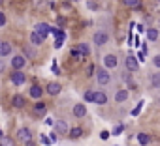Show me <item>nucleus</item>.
<instances>
[{
  "instance_id": "nucleus-1",
  "label": "nucleus",
  "mask_w": 160,
  "mask_h": 146,
  "mask_svg": "<svg viewBox=\"0 0 160 146\" xmlns=\"http://www.w3.org/2000/svg\"><path fill=\"white\" fill-rule=\"evenodd\" d=\"M94 81L100 88H106L111 84L113 81V75H111V71H108L104 66H96V73H94Z\"/></svg>"
},
{
  "instance_id": "nucleus-2",
  "label": "nucleus",
  "mask_w": 160,
  "mask_h": 146,
  "mask_svg": "<svg viewBox=\"0 0 160 146\" xmlns=\"http://www.w3.org/2000/svg\"><path fill=\"white\" fill-rule=\"evenodd\" d=\"M109 39H111V34H109V30H106V28H98V30L92 34V45H94V47H106V45L109 43Z\"/></svg>"
},
{
  "instance_id": "nucleus-3",
  "label": "nucleus",
  "mask_w": 160,
  "mask_h": 146,
  "mask_svg": "<svg viewBox=\"0 0 160 146\" xmlns=\"http://www.w3.org/2000/svg\"><path fill=\"white\" fill-rule=\"evenodd\" d=\"M27 66H28V60L23 52H17L10 58V69L12 71H25Z\"/></svg>"
},
{
  "instance_id": "nucleus-4",
  "label": "nucleus",
  "mask_w": 160,
  "mask_h": 146,
  "mask_svg": "<svg viewBox=\"0 0 160 146\" xmlns=\"http://www.w3.org/2000/svg\"><path fill=\"white\" fill-rule=\"evenodd\" d=\"M119 64H121V60H119V54H117V52H106L104 58H102V66H104L108 71L117 69Z\"/></svg>"
},
{
  "instance_id": "nucleus-5",
  "label": "nucleus",
  "mask_w": 160,
  "mask_h": 146,
  "mask_svg": "<svg viewBox=\"0 0 160 146\" xmlns=\"http://www.w3.org/2000/svg\"><path fill=\"white\" fill-rule=\"evenodd\" d=\"M27 103H28V98H27L23 92H15V94L12 96V99H10V105H12V109H15V111L27 109Z\"/></svg>"
},
{
  "instance_id": "nucleus-6",
  "label": "nucleus",
  "mask_w": 160,
  "mask_h": 146,
  "mask_svg": "<svg viewBox=\"0 0 160 146\" xmlns=\"http://www.w3.org/2000/svg\"><path fill=\"white\" fill-rule=\"evenodd\" d=\"M43 96H45V90H43V86H42L40 83H32V84L28 86L27 98H30V99H34V101H40Z\"/></svg>"
},
{
  "instance_id": "nucleus-7",
  "label": "nucleus",
  "mask_w": 160,
  "mask_h": 146,
  "mask_svg": "<svg viewBox=\"0 0 160 146\" xmlns=\"http://www.w3.org/2000/svg\"><path fill=\"white\" fill-rule=\"evenodd\" d=\"M13 139H15L17 142H21V144H25V142H28V140L34 139V133H32V129H30L28 125H23V127L17 129V133H15Z\"/></svg>"
},
{
  "instance_id": "nucleus-8",
  "label": "nucleus",
  "mask_w": 160,
  "mask_h": 146,
  "mask_svg": "<svg viewBox=\"0 0 160 146\" xmlns=\"http://www.w3.org/2000/svg\"><path fill=\"white\" fill-rule=\"evenodd\" d=\"M8 79L13 86H25V83L28 81V75H27V71H10Z\"/></svg>"
},
{
  "instance_id": "nucleus-9",
  "label": "nucleus",
  "mask_w": 160,
  "mask_h": 146,
  "mask_svg": "<svg viewBox=\"0 0 160 146\" xmlns=\"http://www.w3.org/2000/svg\"><path fill=\"white\" fill-rule=\"evenodd\" d=\"M122 64H124V69H126V71H130V73H138V71H139V62H138V56H134L132 52H128V54L124 56Z\"/></svg>"
},
{
  "instance_id": "nucleus-10",
  "label": "nucleus",
  "mask_w": 160,
  "mask_h": 146,
  "mask_svg": "<svg viewBox=\"0 0 160 146\" xmlns=\"http://www.w3.org/2000/svg\"><path fill=\"white\" fill-rule=\"evenodd\" d=\"M43 90H45V96H49V98H57V96L62 94V84H60L58 81H49V83L43 86Z\"/></svg>"
},
{
  "instance_id": "nucleus-11",
  "label": "nucleus",
  "mask_w": 160,
  "mask_h": 146,
  "mask_svg": "<svg viewBox=\"0 0 160 146\" xmlns=\"http://www.w3.org/2000/svg\"><path fill=\"white\" fill-rule=\"evenodd\" d=\"M47 111H49V105H47L43 99L34 101V105H32V116H34V118H45Z\"/></svg>"
},
{
  "instance_id": "nucleus-12",
  "label": "nucleus",
  "mask_w": 160,
  "mask_h": 146,
  "mask_svg": "<svg viewBox=\"0 0 160 146\" xmlns=\"http://www.w3.org/2000/svg\"><path fill=\"white\" fill-rule=\"evenodd\" d=\"M13 56V43L10 39H2L0 41V58H10Z\"/></svg>"
},
{
  "instance_id": "nucleus-13",
  "label": "nucleus",
  "mask_w": 160,
  "mask_h": 146,
  "mask_svg": "<svg viewBox=\"0 0 160 146\" xmlns=\"http://www.w3.org/2000/svg\"><path fill=\"white\" fill-rule=\"evenodd\" d=\"M53 131H57V135L60 137V135H68V131H70V124L64 120V118H58V120H55V125H53Z\"/></svg>"
},
{
  "instance_id": "nucleus-14",
  "label": "nucleus",
  "mask_w": 160,
  "mask_h": 146,
  "mask_svg": "<svg viewBox=\"0 0 160 146\" xmlns=\"http://www.w3.org/2000/svg\"><path fill=\"white\" fill-rule=\"evenodd\" d=\"M145 39L151 41V43L160 41V28L158 26H147L145 28Z\"/></svg>"
},
{
  "instance_id": "nucleus-15",
  "label": "nucleus",
  "mask_w": 160,
  "mask_h": 146,
  "mask_svg": "<svg viewBox=\"0 0 160 146\" xmlns=\"http://www.w3.org/2000/svg\"><path fill=\"white\" fill-rule=\"evenodd\" d=\"M45 39H47V38H45V36H42V34H38L36 30H32V32L28 34V41H30V45H32V47H36V49H40V47L45 43Z\"/></svg>"
},
{
  "instance_id": "nucleus-16",
  "label": "nucleus",
  "mask_w": 160,
  "mask_h": 146,
  "mask_svg": "<svg viewBox=\"0 0 160 146\" xmlns=\"http://www.w3.org/2000/svg\"><path fill=\"white\" fill-rule=\"evenodd\" d=\"M121 77H122V81H124V84H126V88H128V90H136V88H138V84H136V79H134V73H130V71L122 69Z\"/></svg>"
},
{
  "instance_id": "nucleus-17",
  "label": "nucleus",
  "mask_w": 160,
  "mask_h": 146,
  "mask_svg": "<svg viewBox=\"0 0 160 146\" xmlns=\"http://www.w3.org/2000/svg\"><path fill=\"white\" fill-rule=\"evenodd\" d=\"M130 99V90L128 88H119V90H115V94H113V101L115 103H124V101H128Z\"/></svg>"
},
{
  "instance_id": "nucleus-18",
  "label": "nucleus",
  "mask_w": 160,
  "mask_h": 146,
  "mask_svg": "<svg viewBox=\"0 0 160 146\" xmlns=\"http://www.w3.org/2000/svg\"><path fill=\"white\" fill-rule=\"evenodd\" d=\"M108 101H109V96H108V92L106 90H94V105H100V107H104V105H108Z\"/></svg>"
},
{
  "instance_id": "nucleus-19",
  "label": "nucleus",
  "mask_w": 160,
  "mask_h": 146,
  "mask_svg": "<svg viewBox=\"0 0 160 146\" xmlns=\"http://www.w3.org/2000/svg\"><path fill=\"white\" fill-rule=\"evenodd\" d=\"M83 135H85V129H83L81 125H72L66 137H68L70 140H79V139H81Z\"/></svg>"
},
{
  "instance_id": "nucleus-20",
  "label": "nucleus",
  "mask_w": 160,
  "mask_h": 146,
  "mask_svg": "<svg viewBox=\"0 0 160 146\" xmlns=\"http://www.w3.org/2000/svg\"><path fill=\"white\" fill-rule=\"evenodd\" d=\"M73 49L81 54L83 58H89L91 56V52H92V49H91V43H87V41H81V43H77V45H73Z\"/></svg>"
},
{
  "instance_id": "nucleus-21",
  "label": "nucleus",
  "mask_w": 160,
  "mask_h": 146,
  "mask_svg": "<svg viewBox=\"0 0 160 146\" xmlns=\"http://www.w3.org/2000/svg\"><path fill=\"white\" fill-rule=\"evenodd\" d=\"M72 114H73L75 118H85V116H87V105H85L83 101L75 103V105L72 107Z\"/></svg>"
},
{
  "instance_id": "nucleus-22",
  "label": "nucleus",
  "mask_w": 160,
  "mask_h": 146,
  "mask_svg": "<svg viewBox=\"0 0 160 146\" xmlns=\"http://www.w3.org/2000/svg\"><path fill=\"white\" fill-rule=\"evenodd\" d=\"M34 30L38 32V34H42V36H45V38H49L51 36V26L45 23V21H40V23H36V26H34Z\"/></svg>"
},
{
  "instance_id": "nucleus-23",
  "label": "nucleus",
  "mask_w": 160,
  "mask_h": 146,
  "mask_svg": "<svg viewBox=\"0 0 160 146\" xmlns=\"http://www.w3.org/2000/svg\"><path fill=\"white\" fill-rule=\"evenodd\" d=\"M136 140H138V144H139V146H149V144L152 142V135H151V133L141 131V133H138V135H136Z\"/></svg>"
},
{
  "instance_id": "nucleus-24",
  "label": "nucleus",
  "mask_w": 160,
  "mask_h": 146,
  "mask_svg": "<svg viewBox=\"0 0 160 146\" xmlns=\"http://www.w3.org/2000/svg\"><path fill=\"white\" fill-rule=\"evenodd\" d=\"M149 84H151V88H158L160 90V71H152L149 75Z\"/></svg>"
},
{
  "instance_id": "nucleus-25",
  "label": "nucleus",
  "mask_w": 160,
  "mask_h": 146,
  "mask_svg": "<svg viewBox=\"0 0 160 146\" xmlns=\"http://www.w3.org/2000/svg\"><path fill=\"white\" fill-rule=\"evenodd\" d=\"M121 4L124 8H128V10H139L143 2H141V0H121Z\"/></svg>"
},
{
  "instance_id": "nucleus-26",
  "label": "nucleus",
  "mask_w": 160,
  "mask_h": 146,
  "mask_svg": "<svg viewBox=\"0 0 160 146\" xmlns=\"http://www.w3.org/2000/svg\"><path fill=\"white\" fill-rule=\"evenodd\" d=\"M51 36L55 38V39H66V32L62 30V28H58V26H51Z\"/></svg>"
},
{
  "instance_id": "nucleus-27",
  "label": "nucleus",
  "mask_w": 160,
  "mask_h": 146,
  "mask_svg": "<svg viewBox=\"0 0 160 146\" xmlns=\"http://www.w3.org/2000/svg\"><path fill=\"white\" fill-rule=\"evenodd\" d=\"M23 54L27 56V60H34L36 58V47H32V45L23 47Z\"/></svg>"
},
{
  "instance_id": "nucleus-28",
  "label": "nucleus",
  "mask_w": 160,
  "mask_h": 146,
  "mask_svg": "<svg viewBox=\"0 0 160 146\" xmlns=\"http://www.w3.org/2000/svg\"><path fill=\"white\" fill-rule=\"evenodd\" d=\"M83 103H94V90H85L83 92Z\"/></svg>"
},
{
  "instance_id": "nucleus-29",
  "label": "nucleus",
  "mask_w": 160,
  "mask_h": 146,
  "mask_svg": "<svg viewBox=\"0 0 160 146\" xmlns=\"http://www.w3.org/2000/svg\"><path fill=\"white\" fill-rule=\"evenodd\" d=\"M94 73H96V64L89 62V64H87V71H85V77H87V79H92Z\"/></svg>"
},
{
  "instance_id": "nucleus-30",
  "label": "nucleus",
  "mask_w": 160,
  "mask_h": 146,
  "mask_svg": "<svg viewBox=\"0 0 160 146\" xmlns=\"http://www.w3.org/2000/svg\"><path fill=\"white\" fill-rule=\"evenodd\" d=\"M0 146H17V140L13 139V137H10V135H6L2 140H0Z\"/></svg>"
},
{
  "instance_id": "nucleus-31",
  "label": "nucleus",
  "mask_w": 160,
  "mask_h": 146,
  "mask_svg": "<svg viewBox=\"0 0 160 146\" xmlns=\"http://www.w3.org/2000/svg\"><path fill=\"white\" fill-rule=\"evenodd\" d=\"M85 4L91 11H100V4L96 2V0H85Z\"/></svg>"
},
{
  "instance_id": "nucleus-32",
  "label": "nucleus",
  "mask_w": 160,
  "mask_h": 146,
  "mask_svg": "<svg viewBox=\"0 0 160 146\" xmlns=\"http://www.w3.org/2000/svg\"><path fill=\"white\" fill-rule=\"evenodd\" d=\"M151 64H152V67H154L156 71H160V52H156V54L151 58Z\"/></svg>"
},
{
  "instance_id": "nucleus-33",
  "label": "nucleus",
  "mask_w": 160,
  "mask_h": 146,
  "mask_svg": "<svg viewBox=\"0 0 160 146\" xmlns=\"http://www.w3.org/2000/svg\"><path fill=\"white\" fill-rule=\"evenodd\" d=\"M143 105H145V101L141 99V101H139V103H138V105H136V107L132 109V116H138V114L141 112V109H143Z\"/></svg>"
},
{
  "instance_id": "nucleus-34",
  "label": "nucleus",
  "mask_w": 160,
  "mask_h": 146,
  "mask_svg": "<svg viewBox=\"0 0 160 146\" xmlns=\"http://www.w3.org/2000/svg\"><path fill=\"white\" fill-rule=\"evenodd\" d=\"M122 131H124V124H117V125L111 129V135H115V137H117V135H121Z\"/></svg>"
},
{
  "instance_id": "nucleus-35",
  "label": "nucleus",
  "mask_w": 160,
  "mask_h": 146,
  "mask_svg": "<svg viewBox=\"0 0 160 146\" xmlns=\"http://www.w3.org/2000/svg\"><path fill=\"white\" fill-rule=\"evenodd\" d=\"M6 25H8V15L4 11H0V28H4Z\"/></svg>"
},
{
  "instance_id": "nucleus-36",
  "label": "nucleus",
  "mask_w": 160,
  "mask_h": 146,
  "mask_svg": "<svg viewBox=\"0 0 160 146\" xmlns=\"http://www.w3.org/2000/svg\"><path fill=\"white\" fill-rule=\"evenodd\" d=\"M40 140H42V144L43 146H51L53 142H51V139H49V135H40Z\"/></svg>"
},
{
  "instance_id": "nucleus-37",
  "label": "nucleus",
  "mask_w": 160,
  "mask_h": 146,
  "mask_svg": "<svg viewBox=\"0 0 160 146\" xmlns=\"http://www.w3.org/2000/svg\"><path fill=\"white\" fill-rule=\"evenodd\" d=\"M111 137V131H108V129H104V131H100V139L102 140H108Z\"/></svg>"
},
{
  "instance_id": "nucleus-38",
  "label": "nucleus",
  "mask_w": 160,
  "mask_h": 146,
  "mask_svg": "<svg viewBox=\"0 0 160 146\" xmlns=\"http://www.w3.org/2000/svg\"><path fill=\"white\" fill-rule=\"evenodd\" d=\"M57 19H58V21H57V23H58V28H62V30H64V26H66V21H64V17L60 15V17H57Z\"/></svg>"
},
{
  "instance_id": "nucleus-39",
  "label": "nucleus",
  "mask_w": 160,
  "mask_h": 146,
  "mask_svg": "<svg viewBox=\"0 0 160 146\" xmlns=\"http://www.w3.org/2000/svg\"><path fill=\"white\" fill-rule=\"evenodd\" d=\"M49 139H51V142L55 144V142L58 140V135H57V131H51V133H49Z\"/></svg>"
},
{
  "instance_id": "nucleus-40",
  "label": "nucleus",
  "mask_w": 160,
  "mask_h": 146,
  "mask_svg": "<svg viewBox=\"0 0 160 146\" xmlns=\"http://www.w3.org/2000/svg\"><path fill=\"white\" fill-rule=\"evenodd\" d=\"M51 71L55 73V75H58V73H60V69H58V66H57V62H53V66H51Z\"/></svg>"
},
{
  "instance_id": "nucleus-41",
  "label": "nucleus",
  "mask_w": 160,
  "mask_h": 146,
  "mask_svg": "<svg viewBox=\"0 0 160 146\" xmlns=\"http://www.w3.org/2000/svg\"><path fill=\"white\" fill-rule=\"evenodd\" d=\"M145 56H147V54H145L143 51H139V52H138V62H143V60H145Z\"/></svg>"
},
{
  "instance_id": "nucleus-42",
  "label": "nucleus",
  "mask_w": 160,
  "mask_h": 146,
  "mask_svg": "<svg viewBox=\"0 0 160 146\" xmlns=\"http://www.w3.org/2000/svg\"><path fill=\"white\" fill-rule=\"evenodd\" d=\"M23 146H40V144L36 142V139H32V140H28V142H25Z\"/></svg>"
},
{
  "instance_id": "nucleus-43",
  "label": "nucleus",
  "mask_w": 160,
  "mask_h": 146,
  "mask_svg": "<svg viewBox=\"0 0 160 146\" xmlns=\"http://www.w3.org/2000/svg\"><path fill=\"white\" fill-rule=\"evenodd\" d=\"M62 45H64V41H62V39H55V49H60Z\"/></svg>"
},
{
  "instance_id": "nucleus-44",
  "label": "nucleus",
  "mask_w": 160,
  "mask_h": 146,
  "mask_svg": "<svg viewBox=\"0 0 160 146\" xmlns=\"http://www.w3.org/2000/svg\"><path fill=\"white\" fill-rule=\"evenodd\" d=\"M141 51L147 54V51H149V45H147V41H143V45H141Z\"/></svg>"
},
{
  "instance_id": "nucleus-45",
  "label": "nucleus",
  "mask_w": 160,
  "mask_h": 146,
  "mask_svg": "<svg viewBox=\"0 0 160 146\" xmlns=\"http://www.w3.org/2000/svg\"><path fill=\"white\" fill-rule=\"evenodd\" d=\"M45 125H51V127H53V125H55V120H53V118H47V120H45Z\"/></svg>"
},
{
  "instance_id": "nucleus-46",
  "label": "nucleus",
  "mask_w": 160,
  "mask_h": 146,
  "mask_svg": "<svg viewBox=\"0 0 160 146\" xmlns=\"http://www.w3.org/2000/svg\"><path fill=\"white\" fill-rule=\"evenodd\" d=\"M4 137H6V135H4V131H2V127H0V140H2Z\"/></svg>"
},
{
  "instance_id": "nucleus-47",
  "label": "nucleus",
  "mask_w": 160,
  "mask_h": 146,
  "mask_svg": "<svg viewBox=\"0 0 160 146\" xmlns=\"http://www.w3.org/2000/svg\"><path fill=\"white\" fill-rule=\"evenodd\" d=\"M8 4V0H0V6H6Z\"/></svg>"
},
{
  "instance_id": "nucleus-48",
  "label": "nucleus",
  "mask_w": 160,
  "mask_h": 146,
  "mask_svg": "<svg viewBox=\"0 0 160 146\" xmlns=\"http://www.w3.org/2000/svg\"><path fill=\"white\" fill-rule=\"evenodd\" d=\"M156 2H158V6H160V0H156Z\"/></svg>"
},
{
  "instance_id": "nucleus-49",
  "label": "nucleus",
  "mask_w": 160,
  "mask_h": 146,
  "mask_svg": "<svg viewBox=\"0 0 160 146\" xmlns=\"http://www.w3.org/2000/svg\"><path fill=\"white\" fill-rule=\"evenodd\" d=\"M70 2H75V0H70Z\"/></svg>"
},
{
  "instance_id": "nucleus-50",
  "label": "nucleus",
  "mask_w": 160,
  "mask_h": 146,
  "mask_svg": "<svg viewBox=\"0 0 160 146\" xmlns=\"http://www.w3.org/2000/svg\"><path fill=\"white\" fill-rule=\"evenodd\" d=\"M158 105H160V99H158Z\"/></svg>"
},
{
  "instance_id": "nucleus-51",
  "label": "nucleus",
  "mask_w": 160,
  "mask_h": 146,
  "mask_svg": "<svg viewBox=\"0 0 160 146\" xmlns=\"http://www.w3.org/2000/svg\"><path fill=\"white\" fill-rule=\"evenodd\" d=\"M115 146H119V144H115Z\"/></svg>"
},
{
  "instance_id": "nucleus-52",
  "label": "nucleus",
  "mask_w": 160,
  "mask_h": 146,
  "mask_svg": "<svg viewBox=\"0 0 160 146\" xmlns=\"http://www.w3.org/2000/svg\"><path fill=\"white\" fill-rule=\"evenodd\" d=\"M0 41H2V39H0Z\"/></svg>"
}]
</instances>
